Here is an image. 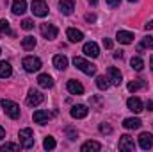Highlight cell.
<instances>
[{"mask_svg":"<svg viewBox=\"0 0 153 152\" xmlns=\"http://www.w3.org/2000/svg\"><path fill=\"white\" fill-rule=\"evenodd\" d=\"M73 65H75L80 72H84L85 75H94V74H96V66L91 65L89 61H85L84 57H76L75 56V57H73Z\"/></svg>","mask_w":153,"mask_h":152,"instance_id":"6da1fadb","label":"cell"},{"mask_svg":"<svg viewBox=\"0 0 153 152\" xmlns=\"http://www.w3.org/2000/svg\"><path fill=\"white\" fill-rule=\"evenodd\" d=\"M0 104H2L4 111H5V114H7L9 118H13V120L20 118V106H18V104H14L13 100H7V99H2Z\"/></svg>","mask_w":153,"mask_h":152,"instance_id":"7a4b0ae2","label":"cell"},{"mask_svg":"<svg viewBox=\"0 0 153 152\" xmlns=\"http://www.w3.org/2000/svg\"><path fill=\"white\" fill-rule=\"evenodd\" d=\"M18 138H20V145L23 149H30L34 145V134H32L30 129H22L20 134H18Z\"/></svg>","mask_w":153,"mask_h":152,"instance_id":"3957f363","label":"cell"},{"mask_svg":"<svg viewBox=\"0 0 153 152\" xmlns=\"http://www.w3.org/2000/svg\"><path fill=\"white\" fill-rule=\"evenodd\" d=\"M30 11L34 13V16L43 18V16L48 14V5H46L45 0H32V4H30Z\"/></svg>","mask_w":153,"mask_h":152,"instance_id":"277c9868","label":"cell"},{"mask_svg":"<svg viewBox=\"0 0 153 152\" xmlns=\"http://www.w3.org/2000/svg\"><path fill=\"white\" fill-rule=\"evenodd\" d=\"M22 65H23V68L27 70V72H38L39 68H41V59L39 57H34V56H27L23 61H22Z\"/></svg>","mask_w":153,"mask_h":152,"instance_id":"5b68a950","label":"cell"},{"mask_svg":"<svg viewBox=\"0 0 153 152\" xmlns=\"http://www.w3.org/2000/svg\"><path fill=\"white\" fill-rule=\"evenodd\" d=\"M43 100H45L43 93H41V91H36V90H30V91H29V95H27V106H30V108L39 106Z\"/></svg>","mask_w":153,"mask_h":152,"instance_id":"8992f818","label":"cell"},{"mask_svg":"<svg viewBox=\"0 0 153 152\" xmlns=\"http://www.w3.org/2000/svg\"><path fill=\"white\" fill-rule=\"evenodd\" d=\"M39 31H41L43 38H46V39L57 38V27H55V25H52V23H41Z\"/></svg>","mask_w":153,"mask_h":152,"instance_id":"52a82bcc","label":"cell"},{"mask_svg":"<svg viewBox=\"0 0 153 152\" xmlns=\"http://www.w3.org/2000/svg\"><path fill=\"white\" fill-rule=\"evenodd\" d=\"M119 150H125V152H132L135 150V143H134V138L125 134L119 138Z\"/></svg>","mask_w":153,"mask_h":152,"instance_id":"ba28073f","label":"cell"},{"mask_svg":"<svg viewBox=\"0 0 153 152\" xmlns=\"http://www.w3.org/2000/svg\"><path fill=\"white\" fill-rule=\"evenodd\" d=\"M82 52H84L87 57H98V56H100V48H98V45H96L94 41H87V43L84 45Z\"/></svg>","mask_w":153,"mask_h":152,"instance_id":"9c48e42d","label":"cell"},{"mask_svg":"<svg viewBox=\"0 0 153 152\" xmlns=\"http://www.w3.org/2000/svg\"><path fill=\"white\" fill-rule=\"evenodd\" d=\"M126 106H128V109H130V111H134V113H141V111L144 109V106H143L141 99H137V97H130V99L126 100Z\"/></svg>","mask_w":153,"mask_h":152,"instance_id":"30bf717a","label":"cell"},{"mask_svg":"<svg viewBox=\"0 0 153 152\" xmlns=\"http://www.w3.org/2000/svg\"><path fill=\"white\" fill-rule=\"evenodd\" d=\"M139 145H141V149H144V150L152 149L153 147V134H150V132H143V134L139 136Z\"/></svg>","mask_w":153,"mask_h":152,"instance_id":"8fae6325","label":"cell"},{"mask_svg":"<svg viewBox=\"0 0 153 152\" xmlns=\"http://www.w3.org/2000/svg\"><path fill=\"white\" fill-rule=\"evenodd\" d=\"M107 75H109L111 84H114V86H119V84H121V72H119L116 66H111V68L107 70Z\"/></svg>","mask_w":153,"mask_h":152,"instance_id":"7c38bea8","label":"cell"},{"mask_svg":"<svg viewBox=\"0 0 153 152\" xmlns=\"http://www.w3.org/2000/svg\"><path fill=\"white\" fill-rule=\"evenodd\" d=\"M71 116L73 118H85L87 113H89V109H87V106H84V104H78V106H73L71 108Z\"/></svg>","mask_w":153,"mask_h":152,"instance_id":"4fadbf2b","label":"cell"},{"mask_svg":"<svg viewBox=\"0 0 153 152\" xmlns=\"http://www.w3.org/2000/svg\"><path fill=\"white\" fill-rule=\"evenodd\" d=\"M116 39H117L119 43H123V45H130V43L134 41V34L128 32V31H119V32L116 34Z\"/></svg>","mask_w":153,"mask_h":152,"instance_id":"5bb4252c","label":"cell"},{"mask_svg":"<svg viewBox=\"0 0 153 152\" xmlns=\"http://www.w3.org/2000/svg\"><path fill=\"white\" fill-rule=\"evenodd\" d=\"M59 7H61V13L62 14H71L73 9H75V2L73 0H61L59 2Z\"/></svg>","mask_w":153,"mask_h":152,"instance_id":"9a60e30c","label":"cell"},{"mask_svg":"<svg viewBox=\"0 0 153 152\" xmlns=\"http://www.w3.org/2000/svg\"><path fill=\"white\" fill-rule=\"evenodd\" d=\"M68 91L71 95H82L84 93V86L78 81H68Z\"/></svg>","mask_w":153,"mask_h":152,"instance_id":"2e32d148","label":"cell"},{"mask_svg":"<svg viewBox=\"0 0 153 152\" xmlns=\"http://www.w3.org/2000/svg\"><path fill=\"white\" fill-rule=\"evenodd\" d=\"M34 122L39 123V125H45V123H48V120H50V114L46 113V111H43V109H38L36 113H34Z\"/></svg>","mask_w":153,"mask_h":152,"instance_id":"e0dca14e","label":"cell"},{"mask_svg":"<svg viewBox=\"0 0 153 152\" xmlns=\"http://www.w3.org/2000/svg\"><path fill=\"white\" fill-rule=\"evenodd\" d=\"M66 36H68V39L71 43H78V41L84 39V32L82 31H76V29H68L66 31Z\"/></svg>","mask_w":153,"mask_h":152,"instance_id":"ac0fdd59","label":"cell"},{"mask_svg":"<svg viewBox=\"0 0 153 152\" xmlns=\"http://www.w3.org/2000/svg\"><path fill=\"white\" fill-rule=\"evenodd\" d=\"M53 66H55L57 70H66V68H68V57L62 56V54L55 56V57H53Z\"/></svg>","mask_w":153,"mask_h":152,"instance_id":"d6986e66","label":"cell"},{"mask_svg":"<svg viewBox=\"0 0 153 152\" xmlns=\"http://www.w3.org/2000/svg\"><path fill=\"white\" fill-rule=\"evenodd\" d=\"M143 125V122L139 118H125L123 120V127L125 129H139Z\"/></svg>","mask_w":153,"mask_h":152,"instance_id":"ffe728a7","label":"cell"},{"mask_svg":"<svg viewBox=\"0 0 153 152\" xmlns=\"http://www.w3.org/2000/svg\"><path fill=\"white\" fill-rule=\"evenodd\" d=\"M27 11V2L25 0H14L13 2V13L14 14H23Z\"/></svg>","mask_w":153,"mask_h":152,"instance_id":"44dd1931","label":"cell"},{"mask_svg":"<svg viewBox=\"0 0 153 152\" xmlns=\"http://www.w3.org/2000/svg\"><path fill=\"white\" fill-rule=\"evenodd\" d=\"M100 149H102V145H100L98 141H85V143L80 147L82 152H98Z\"/></svg>","mask_w":153,"mask_h":152,"instance_id":"7402d4cb","label":"cell"},{"mask_svg":"<svg viewBox=\"0 0 153 152\" xmlns=\"http://www.w3.org/2000/svg\"><path fill=\"white\" fill-rule=\"evenodd\" d=\"M38 84L41 88H52V86H53V79L48 75V74H41V75L38 77Z\"/></svg>","mask_w":153,"mask_h":152,"instance_id":"603a6c76","label":"cell"},{"mask_svg":"<svg viewBox=\"0 0 153 152\" xmlns=\"http://www.w3.org/2000/svg\"><path fill=\"white\" fill-rule=\"evenodd\" d=\"M11 74H13L11 65L7 61H0V77L2 79H7V77H11Z\"/></svg>","mask_w":153,"mask_h":152,"instance_id":"cb8c5ba5","label":"cell"},{"mask_svg":"<svg viewBox=\"0 0 153 152\" xmlns=\"http://www.w3.org/2000/svg\"><path fill=\"white\" fill-rule=\"evenodd\" d=\"M96 86H98V90H102V91L109 90V86H111V82H109V77L98 75V77H96Z\"/></svg>","mask_w":153,"mask_h":152,"instance_id":"d4e9b609","label":"cell"},{"mask_svg":"<svg viewBox=\"0 0 153 152\" xmlns=\"http://www.w3.org/2000/svg\"><path fill=\"white\" fill-rule=\"evenodd\" d=\"M22 47H23L25 50H32V48L36 47V38H34V36H25V38L22 39Z\"/></svg>","mask_w":153,"mask_h":152,"instance_id":"484cf974","label":"cell"},{"mask_svg":"<svg viewBox=\"0 0 153 152\" xmlns=\"http://www.w3.org/2000/svg\"><path fill=\"white\" fill-rule=\"evenodd\" d=\"M130 65H132V68H134L135 72H141V70L144 68V61H143L141 57H132Z\"/></svg>","mask_w":153,"mask_h":152,"instance_id":"4316f807","label":"cell"},{"mask_svg":"<svg viewBox=\"0 0 153 152\" xmlns=\"http://www.w3.org/2000/svg\"><path fill=\"white\" fill-rule=\"evenodd\" d=\"M141 88H146V82H144V81H132V82L128 84V91H137V90H141Z\"/></svg>","mask_w":153,"mask_h":152,"instance_id":"83f0119b","label":"cell"},{"mask_svg":"<svg viewBox=\"0 0 153 152\" xmlns=\"http://www.w3.org/2000/svg\"><path fill=\"white\" fill-rule=\"evenodd\" d=\"M0 32L2 34H11L13 36V31H11V25L7 20H0Z\"/></svg>","mask_w":153,"mask_h":152,"instance_id":"f1b7e54d","label":"cell"},{"mask_svg":"<svg viewBox=\"0 0 153 152\" xmlns=\"http://www.w3.org/2000/svg\"><path fill=\"white\" fill-rule=\"evenodd\" d=\"M43 147H45L46 150H52V149H55V140H53L52 136L45 138V141H43Z\"/></svg>","mask_w":153,"mask_h":152,"instance_id":"f546056e","label":"cell"},{"mask_svg":"<svg viewBox=\"0 0 153 152\" xmlns=\"http://www.w3.org/2000/svg\"><path fill=\"white\" fill-rule=\"evenodd\" d=\"M0 150L2 152H5V150H20V145H16V143H5V145L0 147Z\"/></svg>","mask_w":153,"mask_h":152,"instance_id":"4dcf8cb0","label":"cell"},{"mask_svg":"<svg viewBox=\"0 0 153 152\" xmlns=\"http://www.w3.org/2000/svg\"><path fill=\"white\" fill-rule=\"evenodd\" d=\"M34 27V22L32 20H29V18H25L23 22H22V29H25V31H30Z\"/></svg>","mask_w":153,"mask_h":152,"instance_id":"1f68e13d","label":"cell"},{"mask_svg":"<svg viewBox=\"0 0 153 152\" xmlns=\"http://www.w3.org/2000/svg\"><path fill=\"white\" fill-rule=\"evenodd\" d=\"M144 48H153V38L152 36H146V38L143 39V43H141Z\"/></svg>","mask_w":153,"mask_h":152,"instance_id":"d6a6232c","label":"cell"},{"mask_svg":"<svg viewBox=\"0 0 153 152\" xmlns=\"http://www.w3.org/2000/svg\"><path fill=\"white\" fill-rule=\"evenodd\" d=\"M100 132H103V134H111V132H112V127L107 125V123H100Z\"/></svg>","mask_w":153,"mask_h":152,"instance_id":"836d02e7","label":"cell"},{"mask_svg":"<svg viewBox=\"0 0 153 152\" xmlns=\"http://www.w3.org/2000/svg\"><path fill=\"white\" fill-rule=\"evenodd\" d=\"M64 132L68 134V138H70V140H75V138H76V132L71 129V127H66V131H64Z\"/></svg>","mask_w":153,"mask_h":152,"instance_id":"e575fe53","label":"cell"},{"mask_svg":"<svg viewBox=\"0 0 153 152\" xmlns=\"http://www.w3.org/2000/svg\"><path fill=\"white\" fill-rule=\"evenodd\" d=\"M103 47H105V48H112V41L109 38H103Z\"/></svg>","mask_w":153,"mask_h":152,"instance_id":"d590c367","label":"cell"},{"mask_svg":"<svg viewBox=\"0 0 153 152\" xmlns=\"http://www.w3.org/2000/svg\"><path fill=\"white\" fill-rule=\"evenodd\" d=\"M105 2H107V4H109V5H111V7H117V5H119V2H121V0H105Z\"/></svg>","mask_w":153,"mask_h":152,"instance_id":"8d00e7d4","label":"cell"},{"mask_svg":"<svg viewBox=\"0 0 153 152\" xmlns=\"http://www.w3.org/2000/svg\"><path fill=\"white\" fill-rule=\"evenodd\" d=\"M85 20L91 23V22H94V20H96V16H94V14H85Z\"/></svg>","mask_w":153,"mask_h":152,"instance_id":"74e56055","label":"cell"},{"mask_svg":"<svg viewBox=\"0 0 153 152\" xmlns=\"http://www.w3.org/2000/svg\"><path fill=\"white\" fill-rule=\"evenodd\" d=\"M146 109H148V111H153V100H148V102H146Z\"/></svg>","mask_w":153,"mask_h":152,"instance_id":"f35d334b","label":"cell"},{"mask_svg":"<svg viewBox=\"0 0 153 152\" xmlns=\"http://www.w3.org/2000/svg\"><path fill=\"white\" fill-rule=\"evenodd\" d=\"M144 29H146V31H152V29H153V22H148V23H144Z\"/></svg>","mask_w":153,"mask_h":152,"instance_id":"ab89813d","label":"cell"},{"mask_svg":"<svg viewBox=\"0 0 153 152\" xmlns=\"http://www.w3.org/2000/svg\"><path fill=\"white\" fill-rule=\"evenodd\" d=\"M114 57H116V59H121V57H123V52H121V50H119V52H116Z\"/></svg>","mask_w":153,"mask_h":152,"instance_id":"60d3db41","label":"cell"},{"mask_svg":"<svg viewBox=\"0 0 153 152\" xmlns=\"http://www.w3.org/2000/svg\"><path fill=\"white\" fill-rule=\"evenodd\" d=\"M4 136H5V131H4V127H2V125H0V140H2V138H4Z\"/></svg>","mask_w":153,"mask_h":152,"instance_id":"b9f144b4","label":"cell"},{"mask_svg":"<svg viewBox=\"0 0 153 152\" xmlns=\"http://www.w3.org/2000/svg\"><path fill=\"white\" fill-rule=\"evenodd\" d=\"M87 2H89L91 5H96V4H98V0H87Z\"/></svg>","mask_w":153,"mask_h":152,"instance_id":"7bdbcfd3","label":"cell"},{"mask_svg":"<svg viewBox=\"0 0 153 152\" xmlns=\"http://www.w3.org/2000/svg\"><path fill=\"white\" fill-rule=\"evenodd\" d=\"M150 65H152V70H153V56L150 57Z\"/></svg>","mask_w":153,"mask_h":152,"instance_id":"ee69618b","label":"cell"},{"mask_svg":"<svg viewBox=\"0 0 153 152\" xmlns=\"http://www.w3.org/2000/svg\"><path fill=\"white\" fill-rule=\"evenodd\" d=\"M128 2H137V0H128Z\"/></svg>","mask_w":153,"mask_h":152,"instance_id":"f6af8a7d","label":"cell"},{"mask_svg":"<svg viewBox=\"0 0 153 152\" xmlns=\"http://www.w3.org/2000/svg\"><path fill=\"white\" fill-rule=\"evenodd\" d=\"M0 54H2V50H0Z\"/></svg>","mask_w":153,"mask_h":152,"instance_id":"bcb514c9","label":"cell"}]
</instances>
